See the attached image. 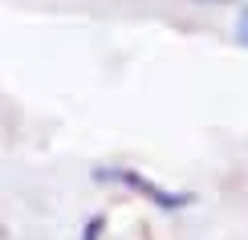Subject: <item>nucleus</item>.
<instances>
[{
    "mask_svg": "<svg viewBox=\"0 0 248 240\" xmlns=\"http://www.w3.org/2000/svg\"><path fill=\"white\" fill-rule=\"evenodd\" d=\"M94 179H106V183H122V187H130V192L147 195V200H151L155 208H163V212H179V208H191V204H195V195H191V192H167V187H159L155 179H147L142 171H130V167H98Z\"/></svg>",
    "mask_w": 248,
    "mask_h": 240,
    "instance_id": "1",
    "label": "nucleus"
},
{
    "mask_svg": "<svg viewBox=\"0 0 248 240\" xmlns=\"http://www.w3.org/2000/svg\"><path fill=\"white\" fill-rule=\"evenodd\" d=\"M102 232H106V216H90L81 228V240H102Z\"/></svg>",
    "mask_w": 248,
    "mask_h": 240,
    "instance_id": "2",
    "label": "nucleus"
},
{
    "mask_svg": "<svg viewBox=\"0 0 248 240\" xmlns=\"http://www.w3.org/2000/svg\"><path fill=\"white\" fill-rule=\"evenodd\" d=\"M236 41H240V45L248 49V8L240 13V20H236Z\"/></svg>",
    "mask_w": 248,
    "mask_h": 240,
    "instance_id": "3",
    "label": "nucleus"
}]
</instances>
